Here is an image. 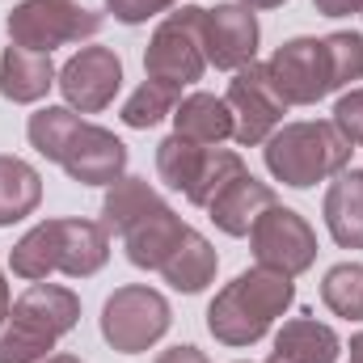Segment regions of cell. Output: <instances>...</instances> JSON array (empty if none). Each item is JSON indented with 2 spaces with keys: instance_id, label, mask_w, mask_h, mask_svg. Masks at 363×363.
<instances>
[{
  "instance_id": "cell-26",
  "label": "cell",
  "mask_w": 363,
  "mask_h": 363,
  "mask_svg": "<svg viewBox=\"0 0 363 363\" xmlns=\"http://www.w3.org/2000/svg\"><path fill=\"white\" fill-rule=\"evenodd\" d=\"M178 101H182V89L165 85V81H144L140 89L127 97V106H123V123L135 127V131H148V127H157L165 114H174Z\"/></svg>"
},
{
  "instance_id": "cell-3",
  "label": "cell",
  "mask_w": 363,
  "mask_h": 363,
  "mask_svg": "<svg viewBox=\"0 0 363 363\" xmlns=\"http://www.w3.org/2000/svg\"><path fill=\"white\" fill-rule=\"evenodd\" d=\"M81 321V300L60 283H30L0 321V363H43Z\"/></svg>"
},
{
  "instance_id": "cell-19",
  "label": "cell",
  "mask_w": 363,
  "mask_h": 363,
  "mask_svg": "<svg viewBox=\"0 0 363 363\" xmlns=\"http://www.w3.org/2000/svg\"><path fill=\"white\" fill-rule=\"evenodd\" d=\"M342 351L338 334L330 325H321L317 317H291L279 334H274V355L291 363H334Z\"/></svg>"
},
{
  "instance_id": "cell-35",
  "label": "cell",
  "mask_w": 363,
  "mask_h": 363,
  "mask_svg": "<svg viewBox=\"0 0 363 363\" xmlns=\"http://www.w3.org/2000/svg\"><path fill=\"white\" fill-rule=\"evenodd\" d=\"M241 4H250V9H279V4H287V0H241Z\"/></svg>"
},
{
  "instance_id": "cell-36",
  "label": "cell",
  "mask_w": 363,
  "mask_h": 363,
  "mask_svg": "<svg viewBox=\"0 0 363 363\" xmlns=\"http://www.w3.org/2000/svg\"><path fill=\"white\" fill-rule=\"evenodd\" d=\"M47 363H81V359H77V355H51Z\"/></svg>"
},
{
  "instance_id": "cell-9",
  "label": "cell",
  "mask_w": 363,
  "mask_h": 363,
  "mask_svg": "<svg viewBox=\"0 0 363 363\" xmlns=\"http://www.w3.org/2000/svg\"><path fill=\"white\" fill-rule=\"evenodd\" d=\"M228 110H233V140L254 148V144H267L274 131L283 127V114H287V101L283 93L274 89L271 68L267 64H245L233 85H228Z\"/></svg>"
},
{
  "instance_id": "cell-6",
  "label": "cell",
  "mask_w": 363,
  "mask_h": 363,
  "mask_svg": "<svg viewBox=\"0 0 363 363\" xmlns=\"http://www.w3.org/2000/svg\"><path fill=\"white\" fill-rule=\"evenodd\" d=\"M144 72L148 81H165V85H194L207 72V55H203V9L199 4H182L178 13H169L148 51H144Z\"/></svg>"
},
{
  "instance_id": "cell-12",
  "label": "cell",
  "mask_w": 363,
  "mask_h": 363,
  "mask_svg": "<svg viewBox=\"0 0 363 363\" xmlns=\"http://www.w3.org/2000/svg\"><path fill=\"white\" fill-rule=\"evenodd\" d=\"M55 165H64V174L72 182H81V186H110L127 169V144L114 131L81 118Z\"/></svg>"
},
{
  "instance_id": "cell-22",
  "label": "cell",
  "mask_w": 363,
  "mask_h": 363,
  "mask_svg": "<svg viewBox=\"0 0 363 363\" xmlns=\"http://www.w3.org/2000/svg\"><path fill=\"white\" fill-rule=\"evenodd\" d=\"M43 199V178L21 157H0V224H17L34 216Z\"/></svg>"
},
{
  "instance_id": "cell-27",
  "label": "cell",
  "mask_w": 363,
  "mask_h": 363,
  "mask_svg": "<svg viewBox=\"0 0 363 363\" xmlns=\"http://www.w3.org/2000/svg\"><path fill=\"white\" fill-rule=\"evenodd\" d=\"M241 174H245V161H241L237 152H228V148H207V165H203V174H199V182H194V190L186 194V203L207 207L228 182L241 178Z\"/></svg>"
},
{
  "instance_id": "cell-18",
  "label": "cell",
  "mask_w": 363,
  "mask_h": 363,
  "mask_svg": "<svg viewBox=\"0 0 363 363\" xmlns=\"http://www.w3.org/2000/svg\"><path fill=\"white\" fill-rule=\"evenodd\" d=\"M60 77H55V68H51V55H43V51H26V47H4V55H0V93L9 97V101H21V106H30V101H38V97H47V89L55 85Z\"/></svg>"
},
{
  "instance_id": "cell-21",
  "label": "cell",
  "mask_w": 363,
  "mask_h": 363,
  "mask_svg": "<svg viewBox=\"0 0 363 363\" xmlns=\"http://www.w3.org/2000/svg\"><path fill=\"white\" fill-rule=\"evenodd\" d=\"M165 199L148 186V178H118L110 182L106 190V203H101V228L106 233H127L135 220H144L148 211H157Z\"/></svg>"
},
{
  "instance_id": "cell-16",
  "label": "cell",
  "mask_w": 363,
  "mask_h": 363,
  "mask_svg": "<svg viewBox=\"0 0 363 363\" xmlns=\"http://www.w3.org/2000/svg\"><path fill=\"white\" fill-rule=\"evenodd\" d=\"M325 228L342 250H363V169H342L325 190Z\"/></svg>"
},
{
  "instance_id": "cell-5",
  "label": "cell",
  "mask_w": 363,
  "mask_h": 363,
  "mask_svg": "<svg viewBox=\"0 0 363 363\" xmlns=\"http://www.w3.org/2000/svg\"><path fill=\"white\" fill-rule=\"evenodd\" d=\"M174 313L169 300L144 283H127L118 287L106 304H101V338L118 351V355H140L152 342L165 338Z\"/></svg>"
},
{
  "instance_id": "cell-11",
  "label": "cell",
  "mask_w": 363,
  "mask_h": 363,
  "mask_svg": "<svg viewBox=\"0 0 363 363\" xmlns=\"http://www.w3.org/2000/svg\"><path fill=\"white\" fill-rule=\"evenodd\" d=\"M60 93L68 97L72 110L81 114H97L114 101V93L123 89V60L110 47H81L64 72H60Z\"/></svg>"
},
{
  "instance_id": "cell-33",
  "label": "cell",
  "mask_w": 363,
  "mask_h": 363,
  "mask_svg": "<svg viewBox=\"0 0 363 363\" xmlns=\"http://www.w3.org/2000/svg\"><path fill=\"white\" fill-rule=\"evenodd\" d=\"M9 304H13V296H9V283H4V274H0V321H4V313H9Z\"/></svg>"
},
{
  "instance_id": "cell-15",
  "label": "cell",
  "mask_w": 363,
  "mask_h": 363,
  "mask_svg": "<svg viewBox=\"0 0 363 363\" xmlns=\"http://www.w3.org/2000/svg\"><path fill=\"white\" fill-rule=\"evenodd\" d=\"M271 203H274V190L267 182H258L254 174H241V178H233L211 203H207V211H211V220H216L220 233H228V237H250V228L258 224V216H262Z\"/></svg>"
},
{
  "instance_id": "cell-20",
  "label": "cell",
  "mask_w": 363,
  "mask_h": 363,
  "mask_svg": "<svg viewBox=\"0 0 363 363\" xmlns=\"http://www.w3.org/2000/svg\"><path fill=\"white\" fill-rule=\"evenodd\" d=\"M216 267H220V258H216V250H211V241L203 237V233H186L182 237V245L165 258V283L174 287V291H186V296H194V291H203L211 279H216Z\"/></svg>"
},
{
  "instance_id": "cell-31",
  "label": "cell",
  "mask_w": 363,
  "mask_h": 363,
  "mask_svg": "<svg viewBox=\"0 0 363 363\" xmlns=\"http://www.w3.org/2000/svg\"><path fill=\"white\" fill-rule=\"evenodd\" d=\"M317 13L325 17H351V13H363V0H313Z\"/></svg>"
},
{
  "instance_id": "cell-1",
  "label": "cell",
  "mask_w": 363,
  "mask_h": 363,
  "mask_svg": "<svg viewBox=\"0 0 363 363\" xmlns=\"http://www.w3.org/2000/svg\"><path fill=\"white\" fill-rule=\"evenodd\" d=\"M110 258V233L93 220H43L34 224L9 254V267L26 283H43L47 274L89 279Z\"/></svg>"
},
{
  "instance_id": "cell-13",
  "label": "cell",
  "mask_w": 363,
  "mask_h": 363,
  "mask_svg": "<svg viewBox=\"0 0 363 363\" xmlns=\"http://www.w3.org/2000/svg\"><path fill=\"white\" fill-rule=\"evenodd\" d=\"M203 55L224 72H241L258 55V17L250 4H216L203 9Z\"/></svg>"
},
{
  "instance_id": "cell-28",
  "label": "cell",
  "mask_w": 363,
  "mask_h": 363,
  "mask_svg": "<svg viewBox=\"0 0 363 363\" xmlns=\"http://www.w3.org/2000/svg\"><path fill=\"white\" fill-rule=\"evenodd\" d=\"M325 55H330V77H334V89L363 81V34L355 30H338L325 38Z\"/></svg>"
},
{
  "instance_id": "cell-17",
  "label": "cell",
  "mask_w": 363,
  "mask_h": 363,
  "mask_svg": "<svg viewBox=\"0 0 363 363\" xmlns=\"http://www.w3.org/2000/svg\"><path fill=\"white\" fill-rule=\"evenodd\" d=\"M174 135L190 140V144H203V148H216L233 135V110L224 97L216 93H190L182 97L178 110H174Z\"/></svg>"
},
{
  "instance_id": "cell-23",
  "label": "cell",
  "mask_w": 363,
  "mask_h": 363,
  "mask_svg": "<svg viewBox=\"0 0 363 363\" xmlns=\"http://www.w3.org/2000/svg\"><path fill=\"white\" fill-rule=\"evenodd\" d=\"M203 165H207V148L203 144H190L182 135H169V140L157 144V174H161V182L169 190L190 194L199 174H203Z\"/></svg>"
},
{
  "instance_id": "cell-25",
  "label": "cell",
  "mask_w": 363,
  "mask_h": 363,
  "mask_svg": "<svg viewBox=\"0 0 363 363\" xmlns=\"http://www.w3.org/2000/svg\"><path fill=\"white\" fill-rule=\"evenodd\" d=\"M77 123H81V114H77L72 106H43V110L30 114L26 135H30V144H34L47 161H60V152H64L68 135L77 131Z\"/></svg>"
},
{
  "instance_id": "cell-14",
  "label": "cell",
  "mask_w": 363,
  "mask_h": 363,
  "mask_svg": "<svg viewBox=\"0 0 363 363\" xmlns=\"http://www.w3.org/2000/svg\"><path fill=\"white\" fill-rule=\"evenodd\" d=\"M186 233H190V228L182 224V216L174 207L161 203L157 211H148L144 220H135V224L123 233V245H127L131 267H140V271H161L165 258L182 245Z\"/></svg>"
},
{
  "instance_id": "cell-34",
  "label": "cell",
  "mask_w": 363,
  "mask_h": 363,
  "mask_svg": "<svg viewBox=\"0 0 363 363\" xmlns=\"http://www.w3.org/2000/svg\"><path fill=\"white\" fill-rule=\"evenodd\" d=\"M347 363H363V334L351 338V359H347Z\"/></svg>"
},
{
  "instance_id": "cell-32",
  "label": "cell",
  "mask_w": 363,
  "mask_h": 363,
  "mask_svg": "<svg viewBox=\"0 0 363 363\" xmlns=\"http://www.w3.org/2000/svg\"><path fill=\"white\" fill-rule=\"evenodd\" d=\"M157 363H211L199 347H169V351H161Z\"/></svg>"
},
{
  "instance_id": "cell-24",
  "label": "cell",
  "mask_w": 363,
  "mask_h": 363,
  "mask_svg": "<svg viewBox=\"0 0 363 363\" xmlns=\"http://www.w3.org/2000/svg\"><path fill=\"white\" fill-rule=\"evenodd\" d=\"M321 304L334 317L363 321V267L359 262H338L321 279Z\"/></svg>"
},
{
  "instance_id": "cell-10",
  "label": "cell",
  "mask_w": 363,
  "mask_h": 363,
  "mask_svg": "<svg viewBox=\"0 0 363 363\" xmlns=\"http://www.w3.org/2000/svg\"><path fill=\"white\" fill-rule=\"evenodd\" d=\"M274 89L283 93L287 106H313L325 93H334L330 77V55H325V38H291L267 60Z\"/></svg>"
},
{
  "instance_id": "cell-30",
  "label": "cell",
  "mask_w": 363,
  "mask_h": 363,
  "mask_svg": "<svg viewBox=\"0 0 363 363\" xmlns=\"http://www.w3.org/2000/svg\"><path fill=\"white\" fill-rule=\"evenodd\" d=\"M174 4H178V0H106V9H110L123 26H140V21H148V17L174 9Z\"/></svg>"
},
{
  "instance_id": "cell-37",
  "label": "cell",
  "mask_w": 363,
  "mask_h": 363,
  "mask_svg": "<svg viewBox=\"0 0 363 363\" xmlns=\"http://www.w3.org/2000/svg\"><path fill=\"white\" fill-rule=\"evenodd\" d=\"M267 363H291V359H283V355H271V359H267Z\"/></svg>"
},
{
  "instance_id": "cell-7",
  "label": "cell",
  "mask_w": 363,
  "mask_h": 363,
  "mask_svg": "<svg viewBox=\"0 0 363 363\" xmlns=\"http://www.w3.org/2000/svg\"><path fill=\"white\" fill-rule=\"evenodd\" d=\"M101 30V13L77 0H21L9 13V38L26 51L51 55L64 43H81Z\"/></svg>"
},
{
  "instance_id": "cell-4",
  "label": "cell",
  "mask_w": 363,
  "mask_h": 363,
  "mask_svg": "<svg viewBox=\"0 0 363 363\" xmlns=\"http://www.w3.org/2000/svg\"><path fill=\"white\" fill-rule=\"evenodd\" d=\"M267 169L283 186H317L325 178H338L351 165V144L334 123H283L262 148Z\"/></svg>"
},
{
  "instance_id": "cell-29",
  "label": "cell",
  "mask_w": 363,
  "mask_h": 363,
  "mask_svg": "<svg viewBox=\"0 0 363 363\" xmlns=\"http://www.w3.org/2000/svg\"><path fill=\"white\" fill-rule=\"evenodd\" d=\"M334 127L342 131V140L351 148H363V89H351L338 97L334 106Z\"/></svg>"
},
{
  "instance_id": "cell-2",
  "label": "cell",
  "mask_w": 363,
  "mask_h": 363,
  "mask_svg": "<svg viewBox=\"0 0 363 363\" xmlns=\"http://www.w3.org/2000/svg\"><path fill=\"white\" fill-rule=\"evenodd\" d=\"M291 300H296L291 274L267 271V267L241 271L233 283H224L216 291V300L207 304V330L224 347H254L291 308Z\"/></svg>"
},
{
  "instance_id": "cell-8",
  "label": "cell",
  "mask_w": 363,
  "mask_h": 363,
  "mask_svg": "<svg viewBox=\"0 0 363 363\" xmlns=\"http://www.w3.org/2000/svg\"><path fill=\"white\" fill-rule=\"evenodd\" d=\"M250 250H254V262L279 274H304L317 262V233L308 228V220L283 203H271L258 224L250 228Z\"/></svg>"
}]
</instances>
